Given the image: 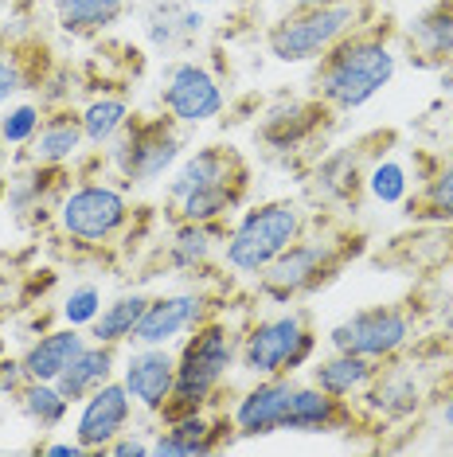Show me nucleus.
Listing matches in <instances>:
<instances>
[{"instance_id": "obj_31", "label": "nucleus", "mask_w": 453, "mask_h": 457, "mask_svg": "<svg viewBox=\"0 0 453 457\" xmlns=\"http://www.w3.org/2000/svg\"><path fill=\"white\" fill-rule=\"evenodd\" d=\"M16 407H20V414H24L28 422L36 426V430L51 434V430H59V426L67 422V414H70V399L55 387V383L28 379L24 387L16 391Z\"/></svg>"}, {"instance_id": "obj_21", "label": "nucleus", "mask_w": 453, "mask_h": 457, "mask_svg": "<svg viewBox=\"0 0 453 457\" xmlns=\"http://www.w3.org/2000/svg\"><path fill=\"white\" fill-rule=\"evenodd\" d=\"M422 403H426L422 383L410 376V371H399V368H379V376L367 383V391H364V407L387 422L415 419L422 411Z\"/></svg>"}, {"instance_id": "obj_4", "label": "nucleus", "mask_w": 453, "mask_h": 457, "mask_svg": "<svg viewBox=\"0 0 453 457\" xmlns=\"http://www.w3.org/2000/svg\"><path fill=\"white\" fill-rule=\"evenodd\" d=\"M317 332L305 309H282L274 317L254 320L239 337V368L259 376H297L313 363Z\"/></svg>"}, {"instance_id": "obj_1", "label": "nucleus", "mask_w": 453, "mask_h": 457, "mask_svg": "<svg viewBox=\"0 0 453 457\" xmlns=\"http://www.w3.org/2000/svg\"><path fill=\"white\" fill-rule=\"evenodd\" d=\"M399 71V55L387 44L383 28H356L352 36H344L333 51H325L317 59V98L328 110H344L352 113L359 106H367L375 95H383Z\"/></svg>"}, {"instance_id": "obj_41", "label": "nucleus", "mask_w": 453, "mask_h": 457, "mask_svg": "<svg viewBox=\"0 0 453 457\" xmlns=\"http://www.w3.org/2000/svg\"><path fill=\"white\" fill-rule=\"evenodd\" d=\"M36 453L39 457H90V450L78 438H70V442H44V445H36Z\"/></svg>"}, {"instance_id": "obj_45", "label": "nucleus", "mask_w": 453, "mask_h": 457, "mask_svg": "<svg viewBox=\"0 0 453 457\" xmlns=\"http://www.w3.org/2000/svg\"><path fill=\"white\" fill-rule=\"evenodd\" d=\"M192 4H200V8H203V4H215V0H192Z\"/></svg>"}, {"instance_id": "obj_10", "label": "nucleus", "mask_w": 453, "mask_h": 457, "mask_svg": "<svg viewBox=\"0 0 453 457\" xmlns=\"http://www.w3.org/2000/svg\"><path fill=\"white\" fill-rule=\"evenodd\" d=\"M226 106L219 79L195 59H177L164 67L161 79V110L177 126H208Z\"/></svg>"}, {"instance_id": "obj_30", "label": "nucleus", "mask_w": 453, "mask_h": 457, "mask_svg": "<svg viewBox=\"0 0 453 457\" xmlns=\"http://www.w3.org/2000/svg\"><path fill=\"white\" fill-rule=\"evenodd\" d=\"M145 305H149V294H121L102 305V313L95 317L90 325V340L98 345H129L133 332H137L141 317H145Z\"/></svg>"}, {"instance_id": "obj_22", "label": "nucleus", "mask_w": 453, "mask_h": 457, "mask_svg": "<svg viewBox=\"0 0 453 457\" xmlns=\"http://www.w3.org/2000/svg\"><path fill=\"white\" fill-rule=\"evenodd\" d=\"M82 345H86V337H82V328H75V325L44 332V337H36L32 345H28L24 356H20L24 376L39 379V383H55L67 371V363L82 352Z\"/></svg>"}, {"instance_id": "obj_24", "label": "nucleus", "mask_w": 453, "mask_h": 457, "mask_svg": "<svg viewBox=\"0 0 453 457\" xmlns=\"http://www.w3.org/2000/svg\"><path fill=\"white\" fill-rule=\"evenodd\" d=\"M226 243V227L223 223H177V231L169 238L164 262L177 274H195L215 258V251Z\"/></svg>"}, {"instance_id": "obj_44", "label": "nucleus", "mask_w": 453, "mask_h": 457, "mask_svg": "<svg viewBox=\"0 0 453 457\" xmlns=\"http://www.w3.org/2000/svg\"><path fill=\"white\" fill-rule=\"evenodd\" d=\"M446 129H449V137H453V110L446 113Z\"/></svg>"}, {"instance_id": "obj_25", "label": "nucleus", "mask_w": 453, "mask_h": 457, "mask_svg": "<svg viewBox=\"0 0 453 457\" xmlns=\"http://www.w3.org/2000/svg\"><path fill=\"white\" fill-rule=\"evenodd\" d=\"M407 215L422 223H441L453 227V153L430 161V172L422 176V188L410 200L407 195Z\"/></svg>"}, {"instance_id": "obj_8", "label": "nucleus", "mask_w": 453, "mask_h": 457, "mask_svg": "<svg viewBox=\"0 0 453 457\" xmlns=\"http://www.w3.org/2000/svg\"><path fill=\"white\" fill-rule=\"evenodd\" d=\"M180 153H184V137L169 113H161V118H129L121 137L106 145V157L126 184L161 180L164 172L177 169Z\"/></svg>"}, {"instance_id": "obj_13", "label": "nucleus", "mask_w": 453, "mask_h": 457, "mask_svg": "<svg viewBox=\"0 0 453 457\" xmlns=\"http://www.w3.org/2000/svg\"><path fill=\"white\" fill-rule=\"evenodd\" d=\"M293 387H297L293 376H259V383L246 387L231 411L235 434L239 438H270V434H282Z\"/></svg>"}, {"instance_id": "obj_9", "label": "nucleus", "mask_w": 453, "mask_h": 457, "mask_svg": "<svg viewBox=\"0 0 453 457\" xmlns=\"http://www.w3.org/2000/svg\"><path fill=\"white\" fill-rule=\"evenodd\" d=\"M336 352H356L375 363H391L410 345V313L403 305H367L328 328Z\"/></svg>"}, {"instance_id": "obj_15", "label": "nucleus", "mask_w": 453, "mask_h": 457, "mask_svg": "<svg viewBox=\"0 0 453 457\" xmlns=\"http://www.w3.org/2000/svg\"><path fill=\"white\" fill-rule=\"evenodd\" d=\"M141 32L161 55H184L208 32V16L192 0H149L141 12Z\"/></svg>"}, {"instance_id": "obj_28", "label": "nucleus", "mask_w": 453, "mask_h": 457, "mask_svg": "<svg viewBox=\"0 0 453 457\" xmlns=\"http://www.w3.org/2000/svg\"><path fill=\"white\" fill-rule=\"evenodd\" d=\"M55 24L75 39H95L126 16L129 0H51Z\"/></svg>"}, {"instance_id": "obj_14", "label": "nucleus", "mask_w": 453, "mask_h": 457, "mask_svg": "<svg viewBox=\"0 0 453 457\" xmlns=\"http://www.w3.org/2000/svg\"><path fill=\"white\" fill-rule=\"evenodd\" d=\"M129 422H133V399H129L126 383L110 379L82 399V411L75 419V438L90 453H102L118 434L129 430Z\"/></svg>"}, {"instance_id": "obj_6", "label": "nucleus", "mask_w": 453, "mask_h": 457, "mask_svg": "<svg viewBox=\"0 0 453 457\" xmlns=\"http://www.w3.org/2000/svg\"><path fill=\"white\" fill-rule=\"evenodd\" d=\"M344 246H336L333 238H297L270 266L262 270L254 282H259V297L274 301V305H293L309 294H317L325 282H333L344 266Z\"/></svg>"}, {"instance_id": "obj_40", "label": "nucleus", "mask_w": 453, "mask_h": 457, "mask_svg": "<svg viewBox=\"0 0 453 457\" xmlns=\"http://www.w3.org/2000/svg\"><path fill=\"white\" fill-rule=\"evenodd\" d=\"M24 383H28V376H24V363H20V360H0V395H12V399H16V391L20 387H24Z\"/></svg>"}, {"instance_id": "obj_32", "label": "nucleus", "mask_w": 453, "mask_h": 457, "mask_svg": "<svg viewBox=\"0 0 453 457\" xmlns=\"http://www.w3.org/2000/svg\"><path fill=\"white\" fill-rule=\"evenodd\" d=\"M82 118V133H86V145H98V149H106L121 137V129L129 126L133 110L129 102L121 95H102V98H90L86 106L78 110Z\"/></svg>"}, {"instance_id": "obj_34", "label": "nucleus", "mask_w": 453, "mask_h": 457, "mask_svg": "<svg viewBox=\"0 0 453 457\" xmlns=\"http://www.w3.org/2000/svg\"><path fill=\"white\" fill-rule=\"evenodd\" d=\"M359 184H364V176H359V169H356V153H348V149L325 157L321 169H317V192H321L325 200H333V204L356 200Z\"/></svg>"}, {"instance_id": "obj_43", "label": "nucleus", "mask_w": 453, "mask_h": 457, "mask_svg": "<svg viewBox=\"0 0 453 457\" xmlns=\"http://www.w3.org/2000/svg\"><path fill=\"white\" fill-rule=\"evenodd\" d=\"M293 8H309V4H325V0H290Z\"/></svg>"}, {"instance_id": "obj_35", "label": "nucleus", "mask_w": 453, "mask_h": 457, "mask_svg": "<svg viewBox=\"0 0 453 457\" xmlns=\"http://www.w3.org/2000/svg\"><path fill=\"white\" fill-rule=\"evenodd\" d=\"M364 188H367V195H372L375 204L395 207V204H407L410 176H407V169L399 161H379V164H372V172L364 176Z\"/></svg>"}, {"instance_id": "obj_20", "label": "nucleus", "mask_w": 453, "mask_h": 457, "mask_svg": "<svg viewBox=\"0 0 453 457\" xmlns=\"http://www.w3.org/2000/svg\"><path fill=\"white\" fill-rule=\"evenodd\" d=\"M325 118H328V106L321 98H313V102L293 98V102H285V106L266 113L259 126V137H262V145H270L277 153H290L297 145L313 141L317 129L325 126Z\"/></svg>"}, {"instance_id": "obj_38", "label": "nucleus", "mask_w": 453, "mask_h": 457, "mask_svg": "<svg viewBox=\"0 0 453 457\" xmlns=\"http://www.w3.org/2000/svg\"><path fill=\"white\" fill-rule=\"evenodd\" d=\"M32 75H28V67H24V59L16 55V51H0V110L4 106H12V98H20L28 87H32Z\"/></svg>"}, {"instance_id": "obj_39", "label": "nucleus", "mask_w": 453, "mask_h": 457, "mask_svg": "<svg viewBox=\"0 0 453 457\" xmlns=\"http://www.w3.org/2000/svg\"><path fill=\"white\" fill-rule=\"evenodd\" d=\"M106 457H152V442H145V438H137V434H118L106 450H102Z\"/></svg>"}, {"instance_id": "obj_11", "label": "nucleus", "mask_w": 453, "mask_h": 457, "mask_svg": "<svg viewBox=\"0 0 453 457\" xmlns=\"http://www.w3.org/2000/svg\"><path fill=\"white\" fill-rule=\"evenodd\" d=\"M208 317H215V305L208 294L200 289H177V294H157L149 297L145 317H141L137 332L129 345H161L169 348L172 340L188 337L195 325H203Z\"/></svg>"}, {"instance_id": "obj_12", "label": "nucleus", "mask_w": 453, "mask_h": 457, "mask_svg": "<svg viewBox=\"0 0 453 457\" xmlns=\"http://www.w3.org/2000/svg\"><path fill=\"white\" fill-rule=\"evenodd\" d=\"M121 383H126L133 407L161 414V407L177 391V352L161 345H133L126 368H121Z\"/></svg>"}, {"instance_id": "obj_7", "label": "nucleus", "mask_w": 453, "mask_h": 457, "mask_svg": "<svg viewBox=\"0 0 453 457\" xmlns=\"http://www.w3.org/2000/svg\"><path fill=\"white\" fill-rule=\"evenodd\" d=\"M59 231L78 246H106L113 243L133 220V207L126 188L106 180H82L63 192L59 200Z\"/></svg>"}, {"instance_id": "obj_27", "label": "nucleus", "mask_w": 453, "mask_h": 457, "mask_svg": "<svg viewBox=\"0 0 453 457\" xmlns=\"http://www.w3.org/2000/svg\"><path fill=\"white\" fill-rule=\"evenodd\" d=\"M246 188H251V172L235 176L226 184H215V188L192 192L184 195L177 207V223H226V215H235L246 200Z\"/></svg>"}, {"instance_id": "obj_5", "label": "nucleus", "mask_w": 453, "mask_h": 457, "mask_svg": "<svg viewBox=\"0 0 453 457\" xmlns=\"http://www.w3.org/2000/svg\"><path fill=\"white\" fill-rule=\"evenodd\" d=\"M235 363H239V332L223 317H208L188 332L184 348L177 352V391L172 395L192 399L195 407H208Z\"/></svg>"}, {"instance_id": "obj_18", "label": "nucleus", "mask_w": 453, "mask_h": 457, "mask_svg": "<svg viewBox=\"0 0 453 457\" xmlns=\"http://www.w3.org/2000/svg\"><path fill=\"white\" fill-rule=\"evenodd\" d=\"M251 169H246V161L235 149H226V145H203V149H195L192 157H184L177 164V172L169 180V204H180L184 195L215 188V184H226Z\"/></svg>"}, {"instance_id": "obj_26", "label": "nucleus", "mask_w": 453, "mask_h": 457, "mask_svg": "<svg viewBox=\"0 0 453 457\" xmlns=\"http://www.w3.org/2000/svg\"><path fill=\"white\" fill-rule=\"evenodd\" d=\"M113 368H118V352H113V345L86 340L78 356L67 363V371L55 379V387L63 391L70 403H82L90 391H98L102 383L113 379Z\"/></svg>"}, {"instance_id": "obj_2", "label": "nucleus", "mask_w": 453, "mask_h": 457, "mask_svg": "<svg viewBox=\"0 0 453 457\" xmlns=\"http://www.w3.org/2000/svg\"><path fill=\"white\" fill-rule=\"evenodd\" d=\"M367 24V0H325V4L290 8L266 32V51L277 63H317L344 36Z\"/></svg>"}, {"instance_id": "obj_37", "label": "nucleus", "mask_w": 453, "mask_h": 457, "mask_svg": "<svg viewBox=\"0 0 453 457\" xmlns=\"http://www.w3.org/2000/svg\"><path fill=\"white\" fill-rule=\"evenodd\" d=\"M102 286L95 282H82V286H70V294L63 297V325H75V328H90L95 325V317L102 313Z\"/></svg>"}, {"instance_id": "obj_33", "label": "nucleus", "mask_w": 453, "mask_h": 457, "mask_svg": "<svg viewBox=\"0 0 453 457\" xmlns=\"http://www.w3.org/2000/svg\"><path fill=\"white\" fill-rule=\"evenodd\" d=\"M55 180H63V169H51V164H32V169L16 172L12 180L4 184V204L12 215H28V212H39L47 204Z\"/></svg>"}, {"instance_id": "obj_42", "label": "nucleus", "mask_w": 453, "mask_h": 457, "mask_svg": "<svg viewBox=\"0 0 453 457\" xmlns=\"http://www.w3.org/2000/svg\"><path fill=\"white\" fill-rule=\"evenodd\" d=\"M441 426H446V430H453V391L446 395V403H441Z\"/></svg>"}, {"instance_id": "obj_23", "label": "nucleus", "mask_w": 453, "mask_h": 457, "mask_svg": "<svg viewBox=\"0 0 453 457\" xmlns=\"http://www.w3.org/2000/svg\"><path fill=\"white\" fill-rule=\"evenodd\" d=\"M313 368V383L328 395H336V399H356V395L367 391V383L379 376V368L383 363L367 360V356H356V352H336L317 363H309Z\"/></svg>"}, {"instance_id": "obj_3", "label": "nucleus", "mask_w": 453, "mask_h": 457, "mask_svg": "<svg viewBox=\"0 0 453 457\" xmlns=\"http://www.w3.org/2000/svg\"><path fill=\"white\" fill-rule=\"evenodd\" d=\"M305 235V212L293 200H266L239 215L226 231L223 262L239 278H259L290 243Z\"/></svg>"}, {"instance_id": "obj_29", "label": "nucleus", "mask_w": 453, "mask_h": 457, "mask_svg": "<svg viewBox=\"0 0 453 457\" xmlns=\"http://www.w3.org/2000/svg\"><path fill=\"white\" fill-rule=\"evenodd\" d=\"M410 47H418L426 63H453V0H434L410 24Z\"/></svg>"}, {"instance_id": "obj_17", "label": "nucleus", "mask_w": 453, "mask_h": 457, "mask_svg": "<svg viewBox=\"0 0 453 457\" xmlns=\"http://www.w3.org/2000/svg\"><path fill=\"white\" fill-rule=\"evenodd\" d=\"M352 422H356V411L348 399H336V395L317 387V383H297L282 434H336Z\"/></svg>"}, {"instance_id": "obj_16", "label": "nucleus", "mask_w": 453, "mask_h": 457, "mask_svg": "<svg viewBox=\"0 0 453 457\" xmlns=\"http://www.w3.org/2000/svg\"><path fill=\"white\" fill-rule=\"evenodd\" d=\"M235 438H239L235 422L226 414H208L203 407L177 422H164V430L152 438V457H203L231 445Z\"/></svg>"}, {"instance_id": "obj_46", "label": "nucleus", "mask_w": 453, "mask_h": 457, "mask_svg": "<svg viewBox=\"0 0 453 457\" xmlns=\"http://www.w3.org/2000/svg\"><path fill=\"white\" fill-rule=\"evenodd\" d=\"M0 360H4V345H0Z\"/></svg>"}, {"instance_id": "obj_36", "label": "nucleus", "mask_w": 453, "mask_h": 457, "mask_svg": "<svg viewBox=\"0 0 453 457\" xmlns=\"http://www.w3.org/2000/svg\"><path fill=\"white\" fill-rule=\"evenodd\" d=\"M44 106L39 102H16V106L4 110V118H0V141L4 145H32V137L39 133V121H44Z\"/></svg>"}, {"instance_id": "obj_19", "label": "nucleus", "mask_w": 453, "mask_h": 457, "mask_svg": "<svg viewBox=\"0 0 453 457\" xmlns=\"http://www.w3.org/2000/svg\"><path fill=\"white\" fill-rule=\"evenodd\" d=\"M86 133H82V118L75 106H55L44 113L39 133L28 145V157L32 164H51V169H67L70 161L82 153Z\"/></svg>"}]
</instances>
